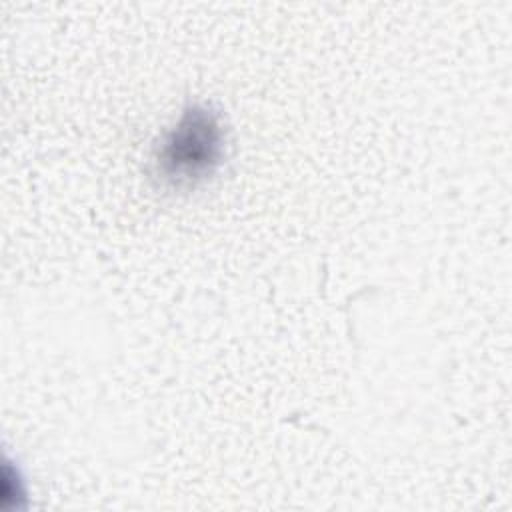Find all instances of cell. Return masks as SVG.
<instances>
[{"instance_id": "6da1fadb", "label": "cell", "mask_w": 512, "mask_h": 512, "mask_svg": "<svg viewBox=\"0 0 512 512\" xmlns=\"http://www.w3.org/2000/svg\"><path fill=\"white\" fill-rule=\"evenodd\" d=\"M220 132L206 110H190L166 140L162 160L170 172L198 174L206 170L218 154Z\"/></svg>"}]
</instances>
